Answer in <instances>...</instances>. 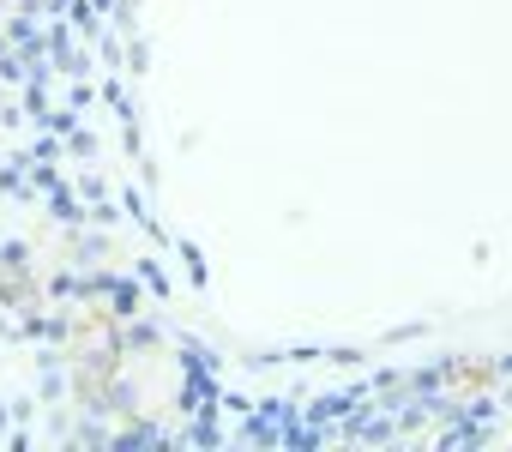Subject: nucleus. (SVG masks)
<instances>
[{
	"label": "nucleus",
	"instance_id": "nucleus-1",
	"mask_svg": "<svg viewBox=\"0 0 512 452\" xmlns=\"http://www.w3.org/2000/svg\"><path fill=\"white\" fill-rule=\"evenodd\" d=\"M73 254H79V266H97L109 254V236H73Z\"/></svg>",
	"mask_w": 512,
	"mask_h": 452
},
{
	"label": "nucleus",
	"instance_id": "nucleus-9",
	"mask_svg": "<svg viewBox=\"0 0 512 452\" xmlns=\"http://www.w3.org/2000/svg\"><path fill=\"white\" fill-rule=\"evenodd\" d=\"M7 452H31V428H25V422H19V428L7 434Z\"/></svg>",
	"mask_w": 512,
	"mask_h": 452
},
{
	"label": "nucleus",
	"instance_id": "nucleus-5",
	"mask_svg": "<svg viewBox=\"0 0 512 452\" xmlns=\"http://www.w3.org/2000/svg\"><path fill=\"white\" fill-rule=\"evenodd\" d=\"M181 266H187V278H193V290H199V284H205V260H199L193 242H181Z\"/></svg>",
	"mask_w": 512,
	"mask_h": 452
},
{
	"label": "nucleus",
	"instance_id": "nucleus-11",
	"mask_svg": "<svg viewBox=\"0 0 512 452\" xmlns=\"http://www.w3.org/2000/svg\"><path fill=\"white\" fill-rule=\"evenodd\" d=\"M0 434H13V410H0Z\"/></svg>",
	"mask_w": 512,
	"mask_h": 452
},
{
	"label": "nucleus",
	"instance_id": "nucleus-13",
	"mask_svg": "<svg viewBox=\"0 0 512 452\" xmlns=\"http://www.w3.org/2000/svg\"><path fill=\"white\" fill-rule=\"evenodd\" d=\"M0 109H7V97H0Z\"/></svg>",
	"mask_w": 512,
	"mask_h": 452
},
{
	"label": "nucleus",
	"instance_id": "nucleus-8",
	"mask_svg": "<svg viewBox=\"0 0 512 452\" xmlns=\"http://www.w3.org/2000/svg\"><path fill=\"white\" fill-rule=\"evenodd\" d=\"M145 67H151V43H133V49H127V73L145 79Z\"/></svg>",
	"mask_w": 512,
	"mask_h": 452
},
{
	"label": "nucleus",
	"instance_id": "nucleus-7",
	"mask_svg": "<svg viewBox=\"0 0 512 452\" xmlns=\"http://www.w3.org/2000/svg\"><path fill=\"white\" fill-rule=\"evenodd\" d=\"M79 199H85V205H97V199H109V187H103V175H79Z\"/></svg>",
	"mask_w": 512,
	"mask_h": 452
},
{
	"label": "nucleus",
	"instance_id": "nucleus-14",
	"mask_svg": "<svg viewBox=\"0 0 512 452\" xmlns=\"http://www.w3.org/2000/svg\"><path fill=\"white\" fill-rule=\"evenodd\" d=\"M13 7H25V0H13Z\"/></svg>",
	"mask_w": 512,
	"mask_h": 452
},
{
	"label": "nucleus",
	"instance_id": "nucleus-2",
	"mask_svg": "<svg viewBox=\"0 0 512 452\" xmlns=\"http://www.w3.org/2000/svg\"><path fill=\"white\" fill-rule=\"evenodd\" d=\"M0 272H31V248L25 242H0Z\"/></svg>",
	"mask_w": 512,
	"mask_h": 452
},
{
	"label": "nucleus",
	"instance_id": "nucleus-12",
	"mask_svg": "<svg viewBox=\"0 0 512 452\" xmlns=\"http://www.w3.org/2000/svg\"><path fill=\"white\" fill-rule=\"evenodd\" d=\"M7 49H13V37H7V31H0V55H7Z\"/></svg>",
	"mask_w": 512,
	"mask_h": 452
},
{
	"label": "nucleus",
	"instance_id": "nucleus-4",
	"mask_svg": "<svg viewBox=\"0 0 512 452\" xmlns=\"http://www.w3.org/2000/svg\"><path fill=\"white\" fill-rule=\"evenodd\" d=\"M67 151H73V157H97V133L73 127V133H67Z\"/></svg>",
	"mask_w": 512,
	"mask_h": 452
},
{
	"label": "nucleus",
	"instance_id": "nucleus-10",
	"mask_svg": "<svg viewBox=\"0 0 512 452\" xmlns=\"http://www.w3.org/2000/svg\"><path fill=\"white\" fill-rule=\"evenodd\" d=\"M37 416V398H13V422H31Z\"/></svg>",
	"mask_w": 512,
	"mask_h": 452
},
{
	"label": "nucleus",
	"instance_id": "nucleus-6",
	"mask_svg": "<svg viewBox=\"0 0 512 452\" xmlns=\"http://www.w3.org/2000/svg\"><path fill=\"white\" fill-rule=\"evenodd\" d=\"M31 157H43V163H61V133H43V139L31 145Z\"/></svg>",
	"mask_w": 512,
	"mask_h": 452
},
{
	"label": "nucleus",
	"instance_id": "nucleus-3",
	"mask_svg": "<svg viewBox=\"0 0 512 452\" xmlns=\"http://www.w3.org/2000/svg\"><path fill=\"white\" fill-rule=\"evenodd\" d=\"M139 278L151 284V296H157V302L169 296V278H163V266H157V260H139Z\"/></svg>",
	"mask_w": 512,
	"mask_h": 452
}]
</instances>
